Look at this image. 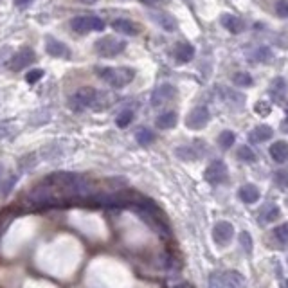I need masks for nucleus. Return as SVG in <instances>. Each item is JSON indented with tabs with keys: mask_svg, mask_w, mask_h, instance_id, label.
Instances as JSON below:
<instances>
[{
	"mask_svg": "<svg viewBox=\"0 0 288 288\" xmlns=\"http://www.w3.org/2000/svg\"><path fill=\"white\" fill-rule=\"evenodd\" d=\"M110 97L105 92L97 89H92V87H81V89L76 90L69 99L70 108L74 112H83L87 108H92V110H103V108L108 107L110 103Z\"/></svg>",
	"mask_w": 288,
	"mask_h": 288,
	"instance_id": "nucleus-1",
	"label": "nucleus"
},
{
	"mask_svg": "<svg viewBox=\"0 0 288 288\" xmlns=\"http://www.w3.org/2000/svg\"><path fill=\"white\" fill-rule=\"evenodd\" d=\"M96 74L112 89H122L133 81L135 70L132 67H99L96 69Z\"/></svg>",
	"mask_w": 288,
	"mask_h": 288,
	"instance_id": "nucleus-2",
	"label": "nucleus"
},
{
	"mask_svg": "<svg viewBox=\"0 0 288 288\" xmlns=\"http://www.w3.org/2000/svg\"><path fill=\"white\" fill-rule=\"evenodd\" d=\"M125 49H126V42L114 36H103L94 44V51L101 58H115L121 52H125Z\"/></svg>",
	"mask_w": 288,
	"mask_h": 288,
	"instance_id": "nucleus-3",
	"label": "nucleus"
},
{
	"mask_svg": "<svg viewBox=\"0 0 288 288\" xmlns=\"http://www.w3.org/2000/svg\"><path fill=\"white\" fill-rule=\"evenodd\" d=\"M105 27H107V24L99 16L85 15V16H74V18L70 20V29L79 34L90 33V31H103Z\"/></svg>",
	"mask_w": 288,
	"mask_h": 288,
	"instance_id": "nucleus-4",
	"label": "nucleus"
},
{
	"mask_svg": "<svg viewBox=\"0 0 288 288\" xmlns=\"http://www.w3.org/2000/svg\"><path fill=\"white\" fill-rule=\"evenodd\" d=\"M34 61H36V52L31 47H24V49H20L18 52H15V54L8 59L6 65H8L13 72H20V70H24L26 67L33 65Z\"/></svg>",
	"mask_w": 288,
	"mask_h": 288,
	"instance_id": "nucleus-5",
	"label": "nucleus"
},
{
	"mask_svg": "<svg viewBox=\"0 0 288 288\" xmlns=\"http://www.w3.org/2000/svg\"><path fill=\"white\" fill-rule=\"evenodd\" d=\"M229 177V171H227V166L223 160H213L209 166L205 168V173H203V178L209 182L211 186H220L227 180Z\"/></svg>",
	"mask_w": 288,
	"mask_h": 288,
	"instance_id": "nucleus-6",
	"label": "nucleus"
},
{
	"mask_svg": "<svg viewBox=\"0 0 288 288\" xmlns=\"http://www.w3.org/2000/svg\"><path fill=\"white\" fill-rule=\"evenodd\" d=\"M209 119H211V114L205 107H196V108H193L188 114V117H186V126H188L189 130H202V128H205Z\"/></svg>",
	"mask_w": 288,
	"mask_h": 288,
	"instance_id": "nucleus-7",
	"label": "nucleus"
},
{
	"mask_svg": "<svg viewBox=\"0 0 288 288\" xmlns=\"http://www.w3.org/2000/svg\"><path fill=\"white\" fill-rule=\"evenodd\" d=\"M234 236V227L229 222L222 220V222H216L213 227V240L216 241V245L220 247H225Z\"/></svg>",
	"mask_w": 288,
	"mask_h": 288,
	"instance_id": "nucleus-8",
	"label": "nucleus"
},
{
	"mask_svg": "<svg viewBox=\"0 0 288 288\" xmlns=\"http://www.w3.org/2000/svg\"><path fill=\"white\" fill-rule=\"evenodd\" d=\"M45 51H47V54L52 56V58L69 59L70 56H72L69 45L63 44V42H59V40H56V38H52V36H47V40H45Z\"/></svg>",
	"mask_w": 288,
	"mask_h": 288,
	"instance_id": "nucleus-9",
	"label": "nucleus"
},
{
	"mask_svg": "<svg viewBox=\"0 0 288 288\" xmlns=\"http://www.w3.org/2000/svg\"><path fill=\"white\" fill-rule=\"evenodd\" d=\"M175 96H177V89H175L173 85H160L159 89H155L152 94V107L153 108L164 107V105L173 99Z\"/></svg>",
	"mask_w": 288,
	"mask_h": 288,
	"instance_id": "nucleus-10",
	"label": "nucleus"
},
{
	"mask_svg": "<svg viewBox=\"0 0 288 288\" xmlns=\"http://www.w3.org/2000/svg\"><path fill=\"white\" fill-rule=\"evenodd\" d=\"M148 16L159 27H162L164 31H168V33H173V31H177V20H175L170 13L157 11V9H153V11H148Z\"/></svg>",
	"mask_w": 288,
	"mask_h": 288,
	"instance_id": "nucleus-11",
	"label": "nucleus"
},
{
	"mask_svg": "<svg viewBox=\"0 0 288 288\" xmlns=\"http://www.w3.org/2000/svg\"><path fill=\"white\" fill-rule=\"evenodd\" d=\"M110 26L115 33L125 34V36H137V34L140 33L139 26L130 18H115V20H112Z\"/></svg>",
	"mask_w": 288,
	"mask_h": 288,
	"instance_id": "nucleus-12",
	"label": "nucleus"
},
{
	"mask_svg": "<svg viewBox=\"0 0 288 288\" xmlns=\"http://www.w3.org/2000/svg\"><path fill=\"white\" fill-rule=\"evenodd\" d=\"M286 92H288V85H286V79L284 78L277 76V78H274L272 81H270L269 94H270V97H272L274 103H281V101L286 97Z\"/></svg>",
	"mask_w": 288,
	"mask_h": 288,
	"instance_id": "nucleus-13",
	"label": "nucleus"
},
{
	"mask_svg": "<svg viewBox=\"0 0 288 288\" xmlns=\"http://www.w3.org/2000/svg\"><path fill=\"white\" fill-rule=\"evenodd\" d=\"M200 148H203V144L195 142V144H189V146H178V148L175 150V153H177V157L182 160H196L203 155Z\"/></svg>",
	"mask_w": 288,
	"mask_h": 288,
	"instance_id": "nucleus-14",
	"label": "nucleus"
},
{
	"mask_svg": "<svg viewBox=\"0 0 288 288\" xmlns=\"http://www.w3.org/2000/svg\"><path fill=\"white\" fill-rule=\"evenodd\" d=\"M272 135H274V130L270 128V126L259 125V126H256L254 130H251V133H249V140L254 144L266 142L269 139H272Z\"/></svg>",
	"mask_w": 288,
	"mask_h": 288,
	"instance_id": "nucleus-15",
	"label": "nucleus"
},
{
	"mask_svg": "<svg viewBox=\"0 0 288 288\" xmlns=\"http://www.w3.org/2000/svg\"><path fill=\"white\" fill-rule=\"evenodd\" d=\"M220 22H222V26L233 34H240L245 31V22L241 18H238V16H234V15H222Z\"/></svg>",
	"mask_w": 288,
	"mask_h": 288,
	"instance_id": "nucleus-16",
	"label": "nucleus"
},
{
	"mask_svg": "<svg viewBox=\"0 0 288 288\" xmlns=\"http://www.w3.org/2000/svg\"><path fill=\"white\" fill-rule=\"evenodd\" d=\"M270 157L276 160L277 164H283L288 160V142L284 140H276L270 146Z\"/></svg>",
	"mask_w": 288,
	"mask_h": 288,
	"instance_id": "nucleus-17",
	"label": "nucleus"
},
{
	"mask_svg": "<svg viewBox=\"0 0 288 288\" xmlns=\"http://www.w3.org/2000/svg\"><path fill=\"white\" fill-rule=\"evenodd\" d=\"M223 281H225V288H247V279L238 270L223 272Z\"/></svg>",
	"mask_w": 288,
	"mask_h": 288,
	"instance_id": "nucleus-18",
	"label": "nucleus"
},
{
	"mask_svg": "<svg viewBox=\"0 0 288 288\" xmlns=\"http://www.w3.org/2000/svg\"><path fill=\"white\" fill-rule=\"evenodd\" d=\"M175 58H177L178 63H189L195 58V47H193L191 44L182 42V44H178L177 47H175Z\"/></svg>",
	"mask_w": 288,
	"mask_h": 288,
	"instance_id": "nucleus-19",
	"label": "nucleus"
},
{
	"mask_svg": "<svg viewBox=\"0 0 288 288\" xmlns=\"http://www.w3.org/2000/svg\"><path fill=\"white\" fill-rule=\"evenodd\" d=\"M177 121H178L177 112L168 110V112H162V114L155 119V125H157V128H160V130H171V128H175Z\"/></svg>",
	"mask_w": 288,
	"mask_h": 288,
	"instance_id": "nucleus-20",
	"label": "nucleus"
},
{
	"mask_svg": "<svg viewBox=\"0 0 288 288\" xmlns=\"http://www.w3.org/2000/svg\"><path fill=\"white\" fill-rule=\"evenodd\" d=\"M238 196H240L241 202L245 203H254L259 200V189L256 188L254 184H245L240 188V191H238Z\"/></svg>",
	"mask_w": 288,
	"mask_h": 288,
	"instance_id": "nucleus-21",
	"label": "nucleus"
},
{
	"mask_svg": "<svg viewBox=\"0 0 288 288\" xmlns=\"http://www.w3.org/2000/svg\"><path fill=\"white\" fill-rule=\"evenodd\" d=\"M281 216V209L276 205V203H269L261 209L259 213V222L261 223H272L274 220H277Z\"/></svg>",
	"mask_w": 288,
	"mask_h": 288,
	"instance_id": "nucleus-22",
	"label": "nucleus"
},
{
	"mask_svg": "<svg viewBox=\"0 0 288 288\" xmlns=\"http://www.w3.org/2000/svg\"><path fill=\"white\" fill-rule=\"evenodd\" d=\"M16 218V213L13 209H2L0 211V238L4 236L6 231L9 229L11 222Z\"/></svg>",
	"mask_w": 288,
	"mask_h": 288,
	"instance_id": "nucleus-23",
	"label": "nucleus"
},
{
	"mask_svg": "<svg viewBox=\"0 0 288 288\" xmlns=\"http://www.w3.org/2000/svg\"><path fill=\"white\" fill-rule=\"evenodd\" d=\"M135 139L140 146H150V144L155 140V133H153L150 128H146V126H142V128H139L135 132Z\"/></svg>",
	"mask_w": 288,
	"mask_h": 288,
	"instance_id": "nucleus-24",
	"label": "nucleus"
},
{
	"mask_svg": "<svg viewBox=\"0 0 288 288\" xmlns=\"http://www.w3.org/2000/svg\"><path fill=\"white\" fill-rule=\"evenodd\" d=\"M223 92V99L227 101V103L231 105V107H236V108H240L241 105L245 103V97L241 96L240 92H234V90H231V89H220Z\"/></svg>",
	"mask_w": 288,
	"mask_h": 288,
	"instance_id": "nucleus-25",
	"label": "nucleus"
},
{
	"mask_svg": "<svg viewBox=\"0 0 288 288\" xmlns=\"http://www.w3.org/2000/svg\"><path fill=\"white\" fill-rule=\"evenodd\" d=\"M16 182H18V175H11V177H8L4 182H0V198H6V196L13 191Z\"/></svg>",
	"mask_w": 288,
	"mask_h": 288,
	"instance_id": "nucleus-26",
	"label": "nucleus"
},
{
	"mask_svg": "<svg viewBox=\"0 0 288 288\" xmlns=\"http://www.w3.org/2000/svg\"><path fill=\"white\" fill-rule=\"evenodd\" d=\"M234 140H236V135H234V132H231V130H223L218 135V144L222 150H229L234 144Z\"/></svg>",
	"mask_w": 288,
	"mask_h": 288,
	"instance_id": "nucleus-27",
	"label": "nucleus"
},
{
	"mask_svg": "<svg viewBox=\"0 0 288 288\" xmlns=\"http://www.w3.org/2000/svg\"><path fill=\"white\" fill-rule=\"evenodd\" d=\"M233 83L236 87H252L254 85V79H252V76L249 74V72H236V74L233 76Z\"/></svg>",
	"mask_w": 288,
	"mask_h": 288,
	"instance_id": "nucleus-28",
	"label": "nucleus"
},
{
	"mask_svg": "<svg viewBox=\"0 0 288 288\" xmlns=\"http://www.w3.org/2000/svg\"><path fill=\"white\" fill-rule=\"evenodd\" d=\"M270 58H272V51H270V47H266V45H261V47H258L252 52V59H254V61L265 63V61H269Z\"/></svg>",
	"mask_w": 288,
	"mask_h": 288,
	"instance_id": "nucleus-29",
	"label": "nucleus"
},
{
	"mask_svg": "<svg viewBox=\"0 0 288 288\" xmlns=\"http://www.w3.org/2000/svg\"><path fill=\"white\" fill-rule=\"evenodd\" d=\"M274 184L279 189H288V170H277L274 173Z\"/></svg>",
	"mask_w": 288,
	"mask_h": 288,
	"instance_id": "nucleus-30",
	"label": "nucleus"
},
{
	"mask_svg": "<svg viewBox=\"0 0 288 288\" xmlns=\"http://www.w3.org/2000/svg\"><path fill=\"white\" fill-rule=\"evenodd\" d=\"M274 238L277 240V243L288 245V223H283V225L276 227V229H274Z\"/></svg>",
	"mask_w": 288,
	"mask_h": 288,
	"instance_id": "nucleus-31",
	"label": "nucleus"
},
{
	"mask_svg": "<svg viewBox=\"0 0 288 288\" xmlns=\"http://www.w3.org/2000/svg\"><path fill=\"white\" fill-rule=\"evenodd\" d=\"M132 121H133V112L132 110H122L121 114L115 117V125H117L119 128H126V126H128Z\"/></svg>",
	"mask_w": 288,
	"mask_h": 288,
	"instance_id": "nucleus-32",
	"label": "nucleus"
},
{
	"mask_svg": "<svg viewBox=\"0 0 288 288\" xmlns=\"http://www.w3.org/2000/svg\"><path fill=\"white\" fill-rule=\"evenodd\" d=\"M238 159L243 160V162H254L256 153L252 152L249 146H240V148H238Z\"/></svg>",
	"mask_w": 288,
	"mask_h": 288,
	"instance_id": "nucleus-33",
	"label": "nucleus"
},
{
	"mask_svg": "<svg viewBox=\"0 0 288 288\" xmlns=\"http://www.w3.org/2000/svg\"><path fill=\"white\" fill-rule=\"evenodd\" d=\"M209 288H225V281H223L222 272H213L209 276Z\"/></svg>",
	"mask_w": 288,
	"mask_h": 288,
	"instance_id": "nucleus-34",
	"label": "nucleus"
},
{
	"mask_svg": "<svg viewBox=\"0 0 288 288\" xmlns=\"http://www.w3.org/2000/svg\"><path fill=\"white\" fill-rule=\"evenodd\" d=\"M240 245H241V249L247 252V254H251V252H252V236L247 233V231L240 233Z\"/></svg>",
	"mask_w": 288,
	"mask_h": 288,
	"instance_id": "nucleus-35",
	"label": "nucleus"
},
{
	"mask_svg": "<svg viewBox=\"0 0 288 288\" xmlns=\"http://www.w3.org/2000/svg\"><path fill=\"white\" fill-rule=\"evenodd\" d=\"M42 76H44V70L42 69H33L29 70L26 74V81L29 83V85H33V83H36L38 79H42Z\"/></svg>",
	"mask_w": 288,
	"mask_h": 288,
	"instance_id": "nucleus-36",
	"label": "nucleus"
},
{
	"mask_svg": "<svg viewBox=\"0 0 288 288\" xmlns=\"http://www.w3.org/2000/svg\"><path fill=\"white\" fill-rule=\"evenodd\" d=\"M276 13L281 16V18H288V0H277Z\"/></svg>",
	"mask_w": 288,
	"mask_h": 288,
	"instance_id": "nucleus-37",
	"label": "nucleus"
},
{
	"mask_svg": "<svg viewBox=\"0 0 288 288\" xmlns=\"http://www.w3.org/2000/svg\"><path fill=\"white\" fill-rule=\"evenodd\" d=\"M15 135V128L11 125H6V122H0V140L9 139V137Z\"/></svg>",
	"mask_w": 288,
	"mask_h": 288,
	"instance_id": "nucleus-38",
	"label": "nucleus"
},
{
	"mask_svg": "<svg viewBox=\"0 0 288 288\" xmlns=\"http://www.w3.org/2000/svg\"><path fill=\"white\" fill-rule=\"evenodd\" d=\"M270 103H266V101H259V103H256V114L261 115V117H266V115L270 114Z\"/></svg>",
	"mask_w": 288,
	"mask_h": 288,
	"instance_id": "nucleus-39",
	"label": "nucleus"
},
{
	"mask_svg": "<svg viewBox=\"0 0 288 288\" xmlns=\"http://www.w3.org/2000/svg\"><path fill=\"white\" fill-rule=\"evenodd\" d=\"M34 0H13V4L16 6V8H27V6L33 4Z\"/></svg>",
	"mask_w": 288,
	"mask_h": 288,
	"instance_id": "nucleus-40",
	"label": "nucleus"
},
{
	"mask_svg": "<svg viewBox=\"0 0 288 288\" xmlns=\"http://www.w3.org/2000/svg\"><path fill=\"white\" fill-rule=\"evenodd\" d=\"M281 130H283V132H288V105H286V119L283 121V126H281Z\"/></svg>",
	"mask_w": 288,
	"mask_h": 288,
	"instance_id": "nucleus-41",
	"label": "nucleus"
},
{
	"mask_svg": "<svg viewBox=\"0 0 288 288\" xmlns=\"http://www.w3.org/2000/svg\"><path fill=\"white\" fill-rule=\"evenodd\" d=\"M81 4H87V6H92V4H96V2H99V0H79Z\"/></svg>",
	"mask_w": 288,
	"mask_h": 288,
	"instance_id": "nucleus-42",
	"label": "nucleus"
},
{
	"mask_svg": "<svg viewBox=\"0 0 288 288\" xmlns=\"http://www.w3.org/2000/svg\"><path fill=\"white\" fill-rule=\"evenodd\" d=\"M144 4H155V2H160V0H140Z\"/></svg>",
	"mask_w": 288,
	"mask_h": 288,
	"instance_id": "nucleus-43",
	"label": "nucleus"
},
{
	"mask_svg": "<svg viewBox=\"0 0 288 288\" xmlns=\"http://www.w3.org/2000/svg\"><path fill=\"white\" fill-rule=\"evenodd\" d=\"M2 175H4V166H2V162H0V178H2Z\"/></svg>",
	"mask_w": 288,
	"mask_h": 288,
	"instance_id": "nucleus-44",
	"label": "nucleus"
},
{
	"mask_svg": "<svg viewBox=\"0 0 288 288\" xmlns=\"http://www.w3.org/2000/svg\"><path fill=\"white\" fill-rule=\"evenodd\" d=\"M283 288H288V279L284 281V284H283Z\"/></svg>",
	"mask_w": 288,
	"mask_h": 288,
	"instance_id": "nucleus-45",
	"label": "nucleus"
}]
</instances>
